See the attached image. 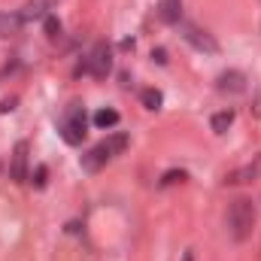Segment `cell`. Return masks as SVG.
<instances>
[{
	"instance_id": "cell-1",
	"label": "cell",
	"mask_w": 261,
	"mask_h": 261,
	"mask_svg": "<svg viewBox=\"0 0 261 261\" xmlns=\"http://www.w3.org/2000/svg\"><path fill=\"white\" fill-rule=\"evenodd\" d=\"M252 231H255V203L249 197H237L228 210V234L237 243H243L252 237Z\"/></svg>"
},
{
	"instance_id": "cell-2",
	"label": "cell",
	"mask_w": 261,
	"mask_h": 261,
	"mask_svg": "<svg viewBox=\"0 0 261 261\" xmlns=\"http://www.w3.org/2000/svg\"><path fill=\"white\" fill-rule=\"evenodd\" d=\"M125 149H128V134H113L110 140L97 143L94 149H88V152L82 155V167H85L88 173H94V170H100L110 158H116V155L125 152Z\"/></svg>"
},
{
	"instance_id": "cell-3",
	"label": "cell",
	"mask_w": 261,
	"mask_h": 261,
	"mask_svg": "<svg viewBox=\"0 0 261 261\" xmlns=\"http://www.w3.org/2000/svg\"><path fill=\"white\" fill-rule=\"evenodd\" d=\"M110 70H113V52H110L107 43H97L88 52V58L82 61V67H79V73H91L94 79H107Z\"/></svg>"
},
{
	"instance_id": "cell-4",
	"label": "cell",
	"mask_w": 261,
	"mask_h": 261,
	"mask_svg": "<svg viewBox=\"0 0 261 261\" xmlns=\"http://www.w3.org/2000/svg\"><path fill=\"white\" fill-rule=\"evenodd\" d=\"M85 134H88L85 130V113H82L79 103H73L64 113V119H61V137H64V143H70V146H79L85 140Z\"/></svg>"
},
{
	"instance_id": "cell-5",
	"label": "cell",
	"mask_w": 261,
	"mask_h": 261,
	"mask_svg": "<svg viewBox=\"0 0 261 261\" xmlns=\"http://www.w3.org/2000/svg\"><path fill=\"white\" fill-rule=\"evenodd\" d=\"M255 179H261V155H255L252 161L240 164L237 170H231V173L225 176L228 186H246V182H255Z\"/></svg>"
},
{
	"instance_id": "cell-6",
	"label": "cell",
	"mask_w": 261,
	"mask_h": 261,
	"mask_svg": "<svg viewBox=\"0 0 261 261\" xmlns=\"http://www.w3.org/2000/svg\"><path fill=\"white\" fill-rule=\"evenodd\" d=\"M28 155H31L28 140H18L15 149H12V164H9V176H12V182H24V179H28Z\"/></svg>"
},
{
	"instance_id": "cell-7",
	"label": "cell",
	"mask_w": 261,
	"mask_h": 261,
	"mask_svg": "<svg viewBox=\"0 0 261 261\" xmlns=\"http://www.w3.org/2000/svg\"><path fill=\"white\" fill-rule=\"evenodd\" d=\"M55 3L58 0H28L15 15L21 18V24H28V21H37V18H46V15H52V9H55Z\"/></svg>"
},
{
	"instance_id": "cell-8",
	"label": "cell",
	"mask_w": 261,
	"mask_h": 261,
	"mask_svg": "<svg viewBox=\"0 0 261 261\" xmlns=\"http://www.w3.org/2000/svg\"><path fill=\"white\" fill-rule=\"evenodd\" d=\"M182 37H186L195 49H200V52H210V55L219 52V43L213 40V34L200 31V28H195V24H182Z\"/></svg>"
},
{
	"instance_id": "cell-9",
	"label": "cell",
	"mask_w": 261,
	"mask_h": 261,
	"mask_svg": "<svg viewBox=\"0 0 261 261\" xmlns=\"http://www.w3.org/2000/svg\"><path fill=\"white\" fill-rule=\"evenodd\" d=\"M216 88L222 94H240V91H246V76L240 70H228L216 79Z\"/></svg>"
},
{
	"instance_id": "cell-10",
	"label": "cell",
	"mask_w": 261,
	"mask_h": 261,
	"mask_svg": "<svg viewBox=\"0 0 261 261\" xmlns=\"http://www.w3.org/2000/svg\"><path fill=\"white\" fill-rule=\"evenodd\" d=\"M158 18L164 24H179L182 21V0H161L158 3Z\"/></svg>"
},
{
	"instance_id": "cell-11",
	"label": "cell",
	"mask_w": 261,
	"mask_h": 261,
	"mask_svg": "<svg viewBox=\"0 0 261 261\" xmlns=\"http://www.w3.org/2000/svg\"><path fill=\"white\" fill-rule=\"evenodd\" d=\"M210 125H213V130H216V134H225V130L234 125V110H222V113H216Z\"/></svg>"
},
{
	"instance_id": "cell-12",
	"label": "cell",
	"mask_w": 261,
	"mask_h": 261,
	"mask_svg": "<svg viewBox=\"0 0 261 261\" xmlns=\"http://www.w3.org/2000/svg\"><path fill=\"white\" fill-rule=\"evenodd\" d=\"M140 100H143V107H146V110H161V103H164V94H161L158 88H143Z\"/></svg>"
},
{
	"instance_id": "cell-13",
	"label": "cell",
	"mask_w": 261,
	"mask_h": 261,
	"mask_svg": "<svg viewBox=\"0 0 261 261\" xmlns=\"http://www.w3.org/2000/svg\"><path fill=\"white\" fill-rule=\"evenodd\" d=\"M94 125H97V128H113V125H119V113L110 110V107H107V110H97V113H94Z\"/></svg>"
},
{
	"instance_id": "cell-14",
	"label": "cell",
	"mask_w": 261,
	"mask_h": 261,
	"mask_svg": "<svg viewBox=\"0 0 261 261\" xmlns=\"http://www.w3.org/2000/svg\"><path fill=\"white\" fill-rule=\"evenodd\" d=\"M21 31V18L18 15H0V37H12Z\"/></svg>"
},
{
	"instance_id": "cell-15",
	"label": "cell",
	"mask_w": 261,
	"mask_h": 261,
	"mask_svg": "<svg viewBox=\"0 0 261 261\" xmlns=\"http://www.w3.org/2000/svg\"><path fill=\"white\" fill-rule=\"evenodd\" d=\"M186 179H189L186 170H167V173L161 176V186L167 189V186H176V182H186Z\"/></svg>"
},
{
	"instance_id": "cell-16",
	"label": "cell",
	"mask_w": 261,
	"mask_h": 261,
	"mask_svg": "<svg viewBox=\"0 0 261 261\" xmlns=\"http://www.w3.org/2000/svg\"><path fill=\"white\" fill-rule=\"evenodd\" d=\"M43 24H46V37H52V40H55V37L61 34V21H58L55 15H46V18H43Z\"/></svg>"
},
{
	"instance_id": "cell-17",
	"label": "cell",
	"mask_w": 261,
	"mask_h": 261,
	"mask_svg": "<svg viewBox=\"0 0 261 261\" xmlns=\"http://www.w3.org/2000/svg\"><path fill=\"white\" fill-rule=\"evenodd\" d=\"M34 176H37V179H34V182H37V189H43V186H46V176H49V170H46V167H37V173H34Z\"/></svg>"
},
{
	"instance_id": "cell-18",
	"label": "cell",
	"mask_w": 261,
	"mask_h": 261,
	"mask_svg": "<svg viewBox=\"0 0 261 261\" xmlns=\"http://www.w3.org/2000/svg\"><path fill=\"white\" fill-rule=\"evenodd\" d=\"M152 58H155L158 64H167V52H164V49H155V52H152Z\"/></svg>"
},
{
	"instance_id": "cell-19",
	"label": "cell",
	"mask_w": 261,
	"mask_h": 261,
	"mask_svg": "<svg viewBox=\"0 0 261 261\" xmlns=\"http://www.w3.org/2000/svg\"><path fill=\"white\" fill-rule=\"evenodd\" d=\"M12 107H15V100H3V103H0V113H9Z\"/></svg>"
},
{
	"instance_id": "cell-20",
	"label": "cell",
	"mask_w": 261,
	"mask_h": 261,
	"mask_svg": "<svg viewBox=\"0 0 261 261\" xmlns=\"http://www.w3.org/2000/svg\"><path fill=\"white\" fill-rule=\"evenodd\" d=\"M182 261H195V252H192V249H189V252H186V255H182Z\"/></svg>"
}]
</instances>
